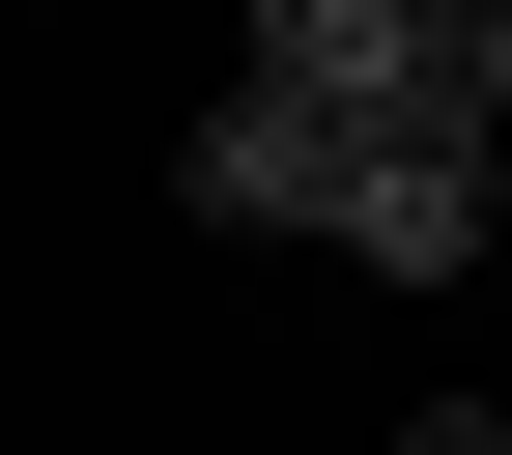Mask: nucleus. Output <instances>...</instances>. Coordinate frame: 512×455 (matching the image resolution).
<instances>
[{"instance_id": "2", "label": "nucleus", "mask_w": 512, "mask_h": 455, "mask_svg": "<svg viewBox=\"0 0 512 455\" xmlns=\"http://www.w3.org/2000/svg\"><path fill=\"white\" fill-rule=\"evenodd\" d=\"M484 171H512V143H342V200H313V228H342L370 285H456V256H484Z\"/></svg>"}, {"instance_id": "3", "label": "nucleus", "mask_w": 512, "mask_h": 455, "mask_svg": "<svg viewBox=\"0 0 512 455\" xmlns=\"http://www.w3.org/2000/svg\"><path fill=\"white\" fill-rule=\"evenodd\" d=\"M399 455H512V399H427V427H399Z\"/></svg>"}, {"instance_id": "1", "label": "nucleus", "mask_w": 512, "mask_h": 455, "mask_svg": "<svg viewBox=\"0 0 512 455\" xmlns=\"http://www.w3.org/2000/svg\"><path fill=\"white\" fill-rule=\"evenodd\" d=\"M427 86V0H256V114H313V143H399Z\"/></svg>"}]
</instances>
